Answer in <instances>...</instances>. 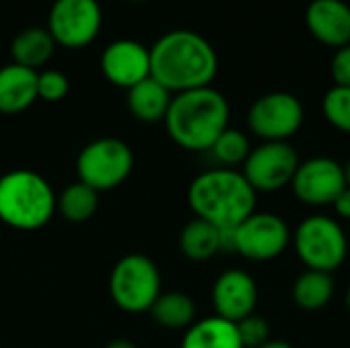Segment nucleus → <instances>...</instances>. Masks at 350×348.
Masks as SVG:
<instances>
[{"instance_id": "30", "label": "nucleus", "mask_w": 350, "mask_h": 348, "mask_svg": "<svg viewBox=\"0 0 350 348\" xmlns=\"http://www.w3.org/2000/svg\"><path fill=\"white\" fill-rule=\"evenodd\" d=\"M103 348H137V347H135V343H131V340L117 338V340H111L109 345H105Z\"/></svg>"}, {"instance_id": "27", "label": "nucleus", "mask_w": 350, "mask_h": 348, "mask_svg": "<svg viewBox=\"0 0 350 348\" xmlns=\"http://www.w3.org/2000/svg\"><path fill=\"white\" fill-rule=\"evenodd\" d=\"M236 328H238V336L244 348H258L271 340V326L258 314L246 316L244 320L236 324Z\"/></svg>"}, {"instance_id": "8", "label": "nucleus", "mask_w": 350, "mask_h": 348, "mask_svg": "<svg viewBox=\"0 0 350 348\" xmlns=\"http://www.w3.org/2000/svg\"><path fill=\"white\" fill-rule=\"evenodd\" d=\"M133 170L131 148L117 137H98L82 148L76 160L78 180L96 193L117 189Z\"/></svg>"}, {"instance_id": "14", "label": "nucleus", "mask_w": 350, "mask_h": 348, "mask_svg": "<svg viewBox=\"0 0 350 348\" xmlns=\"http://www.w3.org/2000/svg\"><path fill=\"white\" fill-rule=\"evenodd\" d=\"M100 70L111 84L129 90L150 78V49L135 39H117L105 47Z\"/></svg>"}, {"instance_id": "5", "label": "nucleus", "mask_w": 350, "mask_h": 348, "mask_svg": "<svg viewBox=\"0 0 350 348\" xmlns=\"http://www.w3.org/2000/svg\"><path fill=\"white\" fill-rule=\"evenodd\" d=\"M289 224L271 211H254L234 230L221 232V250L238 252L240 256L267 263L281 256L291 244Z\"/></svg>"}, {"instance_id": "33", "label": "nucleus", "mask_w": 350, "mask_h": 348, "mask_svg": "<svg viewBox=\"0 0 350 348\" xmlns=\"http://www.w3.org/2000/svg\"><path fill=\"white\" fill-rule=\"evenodd\" d=\"M345 304H347V310H349L350 314V285L347 287V295H345Z\"/></svg>"}, {"instance_id": "3", "label": "nucleus", "mask_w": 350, "mask_h": 348, "mask_svg": "<svg viewBox=\"0 0 350 348\" xmlns=\"http://www.w3.org/2000/svg\"><path fill=\"white\" fill-rule=\"evenodd\" d=\"M187 199L195 217L221 232L234 230L256 211V191L242 172L224 166L195 176Z\"/></svg>"}, {"instance_id": "28", "label": "nucleus", "mask_w": 350, "mask_h": 348, "mask_svg": "<svg viewBox=\"0 0 350 348\" xmlns=\"http://www.w3.org/2000/svg\"><path fill=\"white\" fill-rule=\"evenodd\" d=\"M330 76L334 80V86L350 88V43L334 49V55L330 62Z\"/></svg>"}, {"instance_id": "16", "label": "nucleus", "mask_w": 350, "mask_h": 348, "mask_svg": "<svg viewBox=\"0 0 350 348\" xmlns=\"http://www.w3.org/2000/svg\"><path fill=\"white\" fill-rule=\"evenodd\" d=\"M37 101V72L18 64L0 68V113L16 115Z\"/></svg>"}, {"instance_id": "26", "label": "nucleus", "mask_w": 350, "mask_h": 348, "mask_svg": "<svg viewBox=\"0 0 350 348\" xmlns=\"http://www.w3.org/2000/svg\"><path fill=\"white\" fill-rule=\"evenodd\" d=\"M70 92V80L59 70L37 72V98L47 103H57Z\"/></svg>"}, {"instance_id": "4", "label": "nucleus", "mask_w": 350, "mask_h": 348, "mask_svg": "<svg viewBox=\"0 0 350 348\" xmlns=\"http://www.w3.org/2000/svg\"><path fill=\"white\" fill-rule=\"evenodd\" d=\"M55 193L37 172L18 168L0 176V222L21 232H35L55 213Z\"/></svg>"}, {"instance_id": "2", "label": "nucleus", "mask_w": 350, "mask_h": 348, "mask_svg": "<svg viewBox=\"0 0 350 348\" xmlns=\"http://www.w3.org/2000/svg\"><path fill=\"white\" fill-rule=\"evenodd\" d=\"M170 139L189 152H207L230 127V103L213 86L178 92L164 117Z\"/></svg>"}, {"instance_id": "7", "label": "nucleus", "mask_w": 350, "mask_h": 348, "mask_svg": "<svg viewBox=\"0 0 350 348\" xmlns=\"http://www.w3.org/2000/svg\"><path fill=\"white\" fill-rule=\"evenodd\" d=\"M162 293V277L156 263L146 254H127L115 263L109 277L113 304L127 314L150 312Z\"/></svg>"}, {"instance_id": "29", "label": "nucleus", "mask_w": 350, "mask_h": 348, "mask_svg": "<svg viewBox=\"0 0 350 348\" xmlns=\"http://www.w3.org/2000/svg\"><path fill=\"white\" fill-rule=\"evenodd\" d=\"M332 207H334V211H336V215L338 217H342V219H350V189L347 187L338 197H336V201L332 203Z\"/></svg>"}, {"instance_id": "9", "label": "nucleus", "mask_w": 350, "mask_h": 348, "mask_svg": "<svg viewBox=\"0 0 350 348\" xmlns=\"http://www.w3.org/2000/svg\"><path fill=\"white\" fill-rule=\"evenodd\" d=\"M248 129L262 142H289L306 121L304 103L285 90L258 96L246 115Z\"/></svg>"}, {"instance_id": "11", "label": "nucleus", "mask_w": 350, "mask_h": 348, "mask_svg": "<svg viewBox=\"0 0 350 348\" xmlns=\"http://www.w3.org/2000/svg\"><path fill=\"white\" fill-rule=\"evenodd\" d=\"M299 162L289 142H262L248 154L242 174L256 193H275L291 185Z\"/></svg>"}, {"instance_id": "20", "label": "nucleus", "mask_w": 350, "mask_h": 348, "mask_svg": "<svg viewBox=\"0 0 350 348\" xmlns=\"http://www.w3.org/2000/svg\"><path fill=\"white\" fill-rule=\"evenodd\" d=\"M152 320L168 330H187L195 324L197 306L191 295L183 291L160 293L154 306L150 308Z\"/></svg>"}, {"instance_id": "1", "label": "nucleus", "mask_w": 350, "mask_h": 348, "mask_svg": "<svg viewBox=\"0 0 350 348\" xmlns=\"http://www.w3.org/2000/svg\"><path fill=\"white\" fill-rule=\"evenodd\" d=\"M150 76L172 94L205 88L217 76L219 59L213 45L191 29L164 33L150 47Z\"/></svg>"}, {"instance_id": "17", "label": "nucleus", "mask_w": 350, "mask_h": 348, "mask_svg": "<svg viewBox=\"0 0 350 348\" xmlns=\"http://www.w3.org/2000/svg\"><path fill=\"white\" fill-rule=\"evenodd\" d=\"M172 96L168 88L150 76L127 90V109L142 123H158L164 121Z\"/></svg>"}, {"instance_id": "21", "label": "nucleus", "mask_w": 350, "mask_h": 348, "mask_svg": "<svg viewBox=\"0 0 350 348\" xmlns=\"http://www.w3.org/2000/svg\"><path fill=\"white\" fill-rule=\"evenodd\" d=\"M180 252L195 263H203L221 252V230L199 217L191 219L178 236Z\"/></svg>"}, {"instance_id": "10", "label": "nucleus", "mask_w": 350, "mask_h": 348, "mask_svg": "<svg viewBox=\"0 0 350 348\" xmlns=\"http://www.w3.org/2000/svg\"><path fill=\"white\" fill-rule=\"evenodd\" d=\"M103 27L98 0H55L47 14V31L55 45L82 49L90 45Z\"/></svg>"}, {"instance_id": "18", "label": "nucleus", "mask_w": 350, "mask_h": 348, "mask_svg": "<svg viewBox=\"0 0 350 348\" xmlns=\"http://www.w3.org/2000/svg\"><path fill=\"white\" fill-rule=\"evenodd\" d=\"M55 41L49 35L47 27H27L21 33L14 35L10 43V57L12 64L25 66L29 70H35L45 66L53 51H55Z\"/></svg>"}, {"instance_id": "15", "label": "nucleus", "mask_w": 350, "mask_h": 348, "mask_svg": "<svg viewBox=\"0 0 350 348\" xmlns=\"http://www.w3.org/2000/svg\"><path fill=\"white\" fill-rule=\"evenodd\" d=\"M306 25L316 41L338 49L350 43V4L345 0H312Z\"/></svg>"}, {"instance_id": "23", "label": "nucleus", "mask_w": 350, "mask_h": 348, "mask_svg": "<svg viewBox=\"0 0 350 348\" xmlns=\"http://www.w3.org/2000/svg\"><path fill=\"white\" fill-rule=\"evenodd\" d=\"M98 195L100 193H96L92 187L84 185L80 180L72 183L57 195L55 211H59L62 217L72 224L88 222L98 209Z\"/></svg>"}, {"instance_id": "22", "label": "nucleus", "mask_w": 350, "mask_h": 348, "mask_svg": "<svg viewBox=\"0 0 350 348\" xmlns=\"http://www.w3.org/2000/svg\"><path fill=\"white\" fill-rule=\"evenodd\" d=\"M293 302L304 312L324 310L334 297V279L332 273L306 269L293 283L291 289Z\"/></svg>"}, {"instance_id": "32", "label": "nucleus", "mask_w": 350, "mask_h": 348, "mask_svg": "<svg viewBox=\"0 0 350 348\" xmlns=\"http://www.w3.org/2000/svg\"><path fill=\"white\" fill-rule=\"evenodd\" d=\"M342 168H345V180H347V187L350 189V158L347 160V164H342Z\"/></svg>"}, {"instance_id": "31", "label": "nucleus", "mask_w": 350, "mask_h": 348, "mask_svg": "<svg viewBox=\"0 0 350 348\" xmlns=\"http://www.w3.org/2000/svg\"><path fill=\"white\" fill-rule=\"evenodd\" d=\"M258 348H293L287 340H269V343H265L262 347H258Z\"/></svg>"}, {"instance_id": "13", "label": "nucleus", "mask_w": 350, "mask_h": 348, "mask_svg": "<svg viewBox=\"0 0 350 348\" xmlns=\"http://www.w3.org/2000/svg\"><path fill=\"white\" fill-rule=\"evenodd\" d=\"M211 302L215 316L238 324L246 316L254 314L258 304V285L250 273L242 269H230L215 279Z\"/></svg>"}, {"instance_id": "19", "label": "nucleus", "mask_w": 350, "mask_h": 348, "mask_svg": "<svg viewBox=\"0 0 350 348\" xmlns=\"http://www.w3.org/2000/svg\"><path fill=\"white\" fill-rule=\"evenodd\" d=\"M180 348H244L234 322L211 316L187 328Z\"/></svg>"}, {"instance_id": "6", "label": "nucleus", "mask_w": 350, "mask_h": 348, "mask_svg": "<svg viewBox=\"0 0 350 348\" xmlns=\"http://www.w3.org/2000/svg\"><path fill=\"white\" fill-rule=\"evenodd\" d=\"M291 242L297 258L312 271L334 273L349 258L350 246L345 228L328 215L306 217L291 234Z\"/></svg>"}, {"instance_id": "25", "label": "nucleus", "mask_w": 350, "mask_h": 348, "mask_svg": "<svg viewBox=\"0 0 350 348\" xmlns=\"http://www.w3.org/2000/svg\"><path fill=\"white\" fill-rule=\"evenodd\" d=\"M322 111L334 129L350 133V88L332 86L322 98Z\"/></svg>"}, {"instance_id": "12", "label": "nucleus", "mask_w": 350, "mask_h": 348, "mask_svg": "<svg viewBox=\"0 0 350 348\" xmlns=\"http://www.w3.org/2000/svg\"><path fill=\"white\" fill-rule=\"evenodd\" d=\"M289 187L299 203L310 207H326L332 205L347 189L345 168L334 158L316 156L299 162Z\"/></svg>"}, {"instance_id": "35", "label": "nucleus", "mask_w": 350, "mask_h": 348, "mask_svg": "<svg viewBox=\"0 0 350 348\" xmlns=\"http://www.w3.org/2000/svg\"><path fill=\"white\" fill-rule=\"evenodd\" d=\"M349 258H350V252H349Z\"/></svg>"}, {"instance_id": "34", "label": "nucleus", "mask_w": 350, "mask_h": 348, "mask_svg": "<svg viewBox=\"0 0 350 348\" xmlns=\"http://www.w3.org/2000/svg\"><path fill=\"white\" fill-rule=\"evenodd\" d=\"M129 2H146V0H129Z\"/></svg>"}, {"instance_id": "24", "label": "nucleus", "mask_w": 350, "mask_h": 348, "mask_svg": "<svg viewBox=\"0 0 350 348\" xmlns=\"http://www.w3.org/2000/svg\"><path fill=\"white\" fill-rule=\"evenodd\" d=\"M209 152L213 154V158L219 164H224V168H234V166L246 162L248 154L252 152V146H250V139L244 131L228 127L215 139V144L211 146Z\"/></svg>"}]
</instances>
